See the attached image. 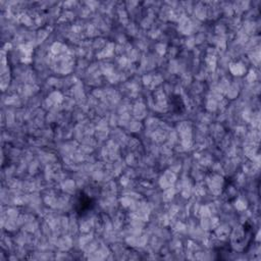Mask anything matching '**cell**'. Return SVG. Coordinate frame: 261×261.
I'll return each instance as SVG.
<instances>
[{"label":"cell","instance_id":"cell-2","mask_svg":"<svg viewBox=\"0 0 261 261\" xmlns=\"http://www.w3.org/2000/svg\"><path fill=\"white\" fill-rule=\"evenodd\" d=\"M171 102H172V106L174 112H182L184 110V102L181 98V96L179 95H174L171 98Z\"/></svg>","mask_w":261,"mask_h":261},{"label":"cell","instance_id":"cell-1","mask_svg":"<svg viewBox=\"0 0 261 261\" xmlns=\"http://www.w3.org/2000/svg\"><path fill=\"white\" fill-rule=\"evenodd\" d=\"M96 206V198L91 196L84 190L79 191L74 200V210L76 213L83 217L91 212Z\"/></svg>","mask_w":261,"mask_h":261}]
</instances>
